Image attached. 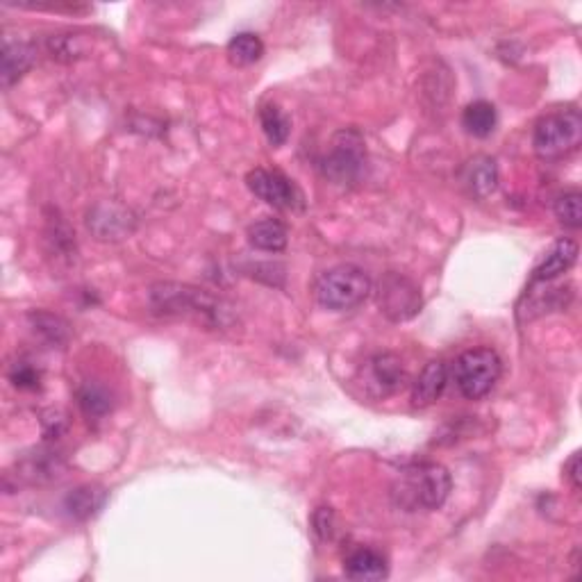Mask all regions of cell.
Listing matches in <instances>:
<instances>
[{"mask_svg": "<svg viewBox=\"0 0 582 582\" xmlns=\"http://www.w3.org/2000/svg\"><path fill=\"white\" fill-rule=\"evenodd\" d=\"M451 473L437 462H417L403 467L392 485V501L405 512L439 510L451 496Z\"/></svg>", "mask_w": 582, "mask_h": 582, "instance_id": "cell-1", "label": "cell"}, {"mask_svg": "<svg viewBox=\"0 0 582 582\" xmlns=\"http://www.w3.org/2000/svg\"><path fill=\"white\" fill-rule=\"evenodd\" d=\"M151 303L155 312L173 314V317H196L210 326H223L228 317L226 305L205 289L176 282H160L151 289Z\"/></svg>", "mask_w": 582, "mask_h": 582, "instance_id": "cell-2", "label": "cell"}, {"mask_svg": "<svg viewBox=\"0 0 582 582\" xmlns=\"http://www.w3.org/2000/svg\"><path fill=\"white\" fill-rule=\"evenodd\" d=\"M582 141V116L576 107H564L544 114L535 123L532 146L535 153L546 162L562 160L576 153Z\"/></svg>", "mask_w": 582, "mask_h": 582, "instance_id": "cell-3", "label": "cell"}, {"mask_svg": "<svg viewBox=\"0 0 582 582\" xmlns=\"http://www.w3.org/2000/svg\"><path fill=\"white\" fill-rule=\"evenodd\" d=\"M371 294V280L367 271L355 264H339L335 269L321 273L314 296L321 307L332 312H348L362 305Z\"/></svg>", "mask_w": 582, "mask_h": 582, "instance_id": "cell-4", "label": "cell"}, {"mask_svg": "<svg viewBox=\"0 0 582 582\" xmlns=\"http://www.w3.org/2000/svg\"><path fill=\"white\" fill-rule=\"evenodd\" d=\"M503 373V362L492 348H471L455 360L453 378L464 398L478 401V398L492 392Z\"/></svg>", "mask_w": 582, "mask_h": 582, "instance_id": "cell-5", "label": "cell"}, {"mask_svg": "<svg viewBox=\"0 0 582 582\" xmlns=\"http://www.w3.org/2000/svg\"><path fill=\"white\" fill-rule=\"evenodd\" d=\"M367 160L364 141L357 130H342L332 137L330 151L321 160V171L328 180L337 185H348L360 178Z\"/></svg>", "mask_w": 582, "mask_h": 582, "instance_id": "cell-6", "label": "cell"}, {"mask_svg": "<svg viewBox=\"0 0 582 582\" xmlns=\"http://www.w3.org/2000/svg\"><path fill=\"white\" fill-rule=\"evenodd\" d=\"M246 185L260 201L276 207V210L301 212L305 207L303 191L298 189L294 185V180L287 178L282 171L253 169L246 176Z\"/></svg>", "mask_w": 582, "mask_h": 582, "instance_id": "cell-7", "label": "cell"}, {"mask_svg": "<svg viewBox=\"0 0 582 582\" xmlns=\"http://www.w3.org/2000/svg\"><path fill=\"white\" fill-rule=\"evenodd\" d=\"M378 303L385 317L392 321H407L421 312V291L412 280L398 273H387L380 280Z\"/></svg>", "mask_w": 582, "mask_h": 582, "instance_id": "cell-8", "label": "cell"}, {"mask_svg": "<svg viewBox=\"0 0 582 582\" xmlns=\"http://www.w3.org/2000/svg\"><path fill=\"white\" fill-rule=\"evenodd\" d=\"M362 373L364 387H367V392L376 398H385L401 392L407 382L403 362L398 360L394 353H380L376 357H371Z\"/></svg>", "mask_w": 582, "mask_h": 582, "instance_id": "cell-9", "label": "cell"}, {"mask_svg": "<svg viewBox=\"0 0 582 582\" xmlns=\"http://www.w3.org/2000/svg\"><path fill=\"white\" fill-rule=\"evenodd\" d=\"M87 226L98 239L114 241L130 235L132 228H135V219H132V214L126 207H119L114 203H101L89 212Z\"/></svg>", "mask_w": 582, "mask_h": 582, "instance_id": "cell-10", "label": "cell"}, {"mask_svg": "<svg viewBox=\"0 0 582 582\" xmlns=\"http://www.w3.org/2000/svg\"><path fill=\"white\" fill-rule=\"evenodd\" d=\"M64 460L53 451L46 448H37V451L28 453L16 462V478H23L30 485H44V482H53L62 476Z\"/></svg>", "mask_w": 582, "mask_h": 582, "instance_id": "cell-11", "label": "cell"}, {"mask_svg": "<svg viewBox=\"0 0 582 582\" xmlns=\"http://www.w3.org/2000/svg\"><path fill=\"white\" fill-rule=\"evenodd\" d=\"M578 260V244L569 237L557 239L555 244L548 248V253L539 260V264L532 271V282H553L567 273Z\"/></svg>", "mask_w": 582, "mask_h": 582, "instance_id": "cell-12", "label": "cell"}, {"mask_svg": "<svg viewBox=\"0 0 582 582\" xmlns=\"http://www.w3.org/2000/svg\"><path fill=\"white\" fill-rule=\"evenodd\" d=\"M344 573L351 580H382L389 576V564L387 557L376 551V548L360 546L346 555Z\"/></svg>", "mask_w": 582, "mask_h": 582, "instance_id": "cell-13", "label": "cell"}, {"mask_svg": "<svg viewBox=\"0 0 582 582\" xmlns=\"http://www.w3.org/2000/svg\"><path fill=\"white\" fill-rule=\"evenodd\" d=\"M448 382V367L444 360L428 362L412 387V405L428 407L444 394Z\"/></svg>", "mask_w": 582, "mask_h": 582, "instance_id": "cell-14", "label": "cell"}, {"mask_svg": "<svg viewBox=\"0 0 582 582\" xmlns=\"http://www.w3.org/2000/svg\"><path fill=\"white\" fill-rule=\"evenodd\" d=\"M107 501V492L101 485H80L71 489L64 498V512L73 521H87L94 514L101 512V507Z\"/></svg>", "mask_w": 582, "mask_h": 582, "instance_id": "cell-15", "label": "cell"}, {"mask_svg": "<svg viewBox=\"0 0 582 582\" xmlns=\"http://www.w3.org/2000/svg\"><path fill=\"white\" fill-rule=\"evenodd\" d=\"M35 64V48L26 41H5L3 46V87L10 89L14 82H19Z\"/></svg>", "mask_w": 582, "mask_h": 582, "instance_id": "cell-16", "label": "cell"}, {"mask_svg": "<svg viewBox=\"0 0 582 582\" xmlns=\"http://www.w3.org/2000/svg\"><path fill=\"white\" fill-rule=\"evenodd\" d=\"M464 182L471 189V194H476L480 198H485L489 194H494L498 187V166L487 155H478L467 164L464 169Z\"/></svg>", "mask_w": 582, "mask_h": 582, "instance_id": "cell-17", "label": "cell"}, {"mask_svg": "<svg viewBox=\"0 0 582 582\" xmlns=\"http://www.w3.org/2000/svg\"><path fill=\"white\" fill-rule=\"evenodd\" d=\"M462 126L469 135L485 139L492 135L498 126V112L489 101H473L462 112Z\"/></svg>", "mask_w": 582, "mask_h": 582, "instance_id": "cell-18", "label": "cell"}, {"mask_svg": "<svg viewBox=\"0 0 582 582\" xmlns=\"http://www.w3.org/2000/svg\"><path fill=\"white\" fill-rule=\"evenodd\" d=\"M287 239L289 235H287L285 223H280L276 219L257 221L248 228V241H251V246L260 248V251L278 253L287 246Z\"/></svg>", "mask_w": 582, "mask_h": 582, "instance_id": "cell-19", "label": "cell"}, {"mask_svg": "<svg viewBox=\"0 0 582 582\" xmlns=\"http://www.w3.org/2000/svg\"><path fill=\"white\" fill-rule=\"evenodd\" d=\"M78 405L87 419H103L112 412V394L110 389L98 385V382H85L78 389Z\"/></svg>", "mask_w": 582, "mask_h": 582, "instance_id": "cell-20", "label": "cell"}, {"mask_svg": "<svg viewBox=\"0 0 582 582\" xmlns=\"http://www.w3.org/2000/svg\"><path fill=\"white\" fill-rule=\"evenodd\" d=\"M228 60L235 66H251L262 60L264 44L255 32H239L228 41Z\"/></svg>", "mask_w": 582, "mask_h": 582, "instance_id": "cell-21", "label": "cell"}, {"mask_svg": "<svg viewBox=\"0 0 582 582\" xmlns=\"http://www.w3.org/2000/svg\"><path fill=\"white\" fill-rule=\"evenodd\" d=\"M260 123H262V130L266 139H269L271 146H285L287 139H289V132H291V119L289 116L280 110L278 105H262L260 107Z\"/></svg>", "mask_w": 582, "mask_h": 582, "instance_id": "cell-22", "label": "cell"}, {"mask_svg": "<svg viewBox=\"0 0 582 582\" xmlns=\"http://www.w3.org/2000/svg\"><path fill=\"white\" fill-rule=\"evenodd\" d=\"M30 323L32 328H35L37 335L48 342L51 346H60L64 348V344L69 342V326H66V321L55 317V314H48V312H32L30 314Z\"/></svg>", "mask_w": 582, "mask_h": 582, "instance_id": "cell-23", "label": "cell"}, {"mask_svg": "<svg viewBox=\"0 0 582 582\" xmlns=\"http://www.w3.org/2000/svg\"><path fill=\"white\" fill-rule=\"evenodd\" d=\"M555 216L560 219V223L571 228V230H578L582 226V196L580 191H567V194L557 196L555 198Z\"/></svg>", "mask_w": 582, "mask_h": 582, "instance_id": "cell-24", "label": "cell"}, {"mask_svg": "<svg viewBox=\"0 0 582 582\" xmlns=\"http://www.w3.org/2000/svg\"><path fill=\"white\" fill-rule=\"evenodd\" d=\"M10 380L16 389H23V392H35L41 387V371L32 362H16L10 369Z\"/></svg>", "mask_w": 582, "mask_h": 582, "instance_id": "cell-25", "label": "cell"}, {"mask_svg": "<svg viewBox=\"0 0 582 582\" xmlns=\"http://www.w3.org/2000/svg\"><path fill=\"white\" fill-rule=\"evenodd\" d=\"M314 523V532L323 539V542H328L335 535V512L330 510V507H319L317 512H314L312 517Z\"/></svg>", "mask_w": 582, "mask_h": 582, "instance_id": "cell-26", "label": "cell"}, {"mask_svg": "<svg viewBox=\"0 0 582 582\" xmlns=\"http://www.w3.org/2000/svg\"><path fill=\"white\" fill-rule=\"evenodd\" d=\"M582 464H580V453H573L571 455V460L567 462V467H564V476H567V480L571 482V487L576 489V492H580V487H582Z\"/></svg>", "mask_w": 582, "mask_h": 582, "instance_id": "cell-27", "label": "cell"}]
</instances>
